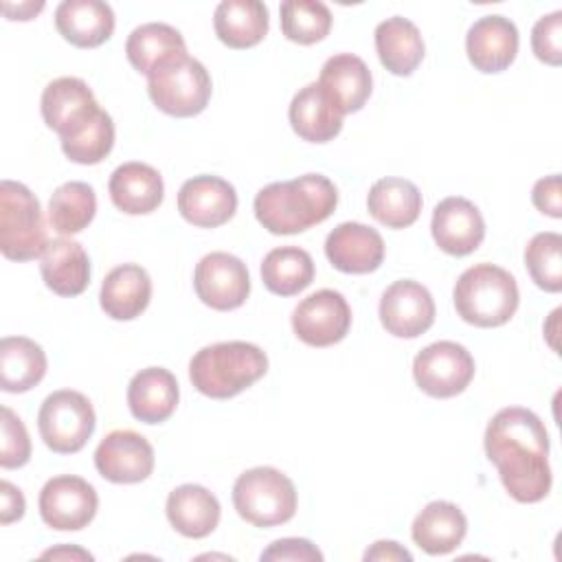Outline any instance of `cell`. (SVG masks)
I'll use <instances>...</instances> for the list:
<instances>
[{
    "instance_id": "obj_1",
    "label": "cell",
    "mask_w": 562,
    "mask_h": 562,
    "mask_svg": "<svg viewBox=\"0 0 562 562\" xmlns=\"http://www.w3.org/2000/svg\"><path fill=\"white\" fill-rule=\"evenodd\" d=\"M485 454L496 465L507 494L538 503L551 490L549 435L542 419L520 406L501 408L485 428Z\"/></svg>"
},
{
    "instance_id": "obj_2",
    "label": "cell",
    "mask_w": 562,
    "mask_h": 562,
    "mask_svg": "<svg viewBox=\"0 0 562 562\" xmlns=\"http://www.w3.org/2000/svg\"><path fill=\"white\" fill-rule=\"evenodd\" d=\"M338 204L334 182L321 173L270 182L255 195V217L272 235H296L325 222Z\"/></svg>"
},
{
    "instance_id": "obj_3",
    "label": "cell",
    "mask_w": 562,
    "mask_h": 562,
    "mask_svg": "<svg viewBox=\"0 0 562 562\" xmlns=\"http://www.w3.org/2000/svg\"><path fill=\"white\" fill-rule=\"evenodd\" d=\"M268 371V356L252 342L228 340L202 347L189 362L191 384L206 397L228 400Z\"/></svg>"
},
{
    "instance_id": "obj_4",
    "label": "cell",
    "mask_w": 562,
    "mask_h": 562,
    "mask_svg": "<svg viewBox=\"0 0 562 562\" xmlns=\"http://www.w3.org/2000/svg\"><path fill=\"white\" fill-rule=\"evenodd\" d=\"M516 279L501 266L476 263L461 272L452 301L457 314L476 327H501L518 310Z\"/></svg>"
},
{
    "instance_id": "obj_5",
    "label": "cell",
    "mask_w": 562,
    "mask_h": 562,
    "mask_svg": "<svg viewBox=\"0 0 562 562\" xmlns=\"http://www.w3.org/2000/svg\"><path fill=\"white\" fill-rule=\"evenodd\" d=\"M40 200L22 182H0V250L11 261H31L46 248Z\"/></svg>"
},
{
    "instance_id": "obj_6",
    "label": "cell",
    "mask_w": 562,
    "mask_h": 562,
    "mask_svg": "<svg viewBox=\"0 0 562 562\" xmlns=\"http://www.w3.org/2000/svg\"><path fill=\"white\" fill-rule=\"evenodd\" d=\"M233 505L255 527L283 525L296 512V487L277 468H250L233 485Z\"/></svg>"
},
{
    "instance_id": "obj_7",
    "label": "cell",
    "mask_w": 562,
    "mask_h": 562,
    "mask_svg": "<svg viewBox=\"0 0 562 562\" xmlns=\"http://www.w3.org/2000/svg\"><path fill=\"white\" fill-rule=\"evenodd\" d=\"M147 92L160 112L187 119L200 114L209 105L213 83L202 61L187 55L149 72Z\"/></svg>"
},
{
    "instance_id": "obj_8",
    "label": "cell",
    "mask_w": 562,
    "mask_h": 562,
    "mask_svg": "<svg viewBox=\"0 0 562 562\" xmlns=\"http://www.w3.org/2000/svg\"><path fill=\"white\" fill-rule=\"evenodd\" d=\"M94 408L90 400L70 389L50 393L37 413V428L44 443L59 454L79 452L94 432Z\"/></svg>"
},
{
    "instance_id": "obj_9",
    "label": "cell",
    "mask_w": 562,
    "mask_h": 562,
    "mask_svg": "<svg viewBox=\"0 0 562 562\" xmlns=\"http://www.w3.org/2000/svg\"><path fill=\"white\" fill-rule=\"evenodd\" d=\"M413 378L430 397H454L465 391L474 378V358L452 340H439L424 347L413 360Z\"/></svg>"
},
{
    "instance_id": "obj_10",
    "label": "cell",
    "mask_w": 562,
    "mask_h": 562,
    "mask_svg": "<svg viewBox=\"0 0 562 562\" xmlns=\"http://www.w3.org/2000/svg\"><path fill=\"white\" fill-rule=\"evenodd\" d=\"M97 490L81 476L61 474L44 483L40 492V516L57 531H79L97 514Z\"/></svg>"
},
{
    "instance_id": "obj_11",
    "label": "cell",
    "mask_w": 562,
    "mask_h": 562,
    "mask_svg": "<svg viewBox=\"0 0 562 562\" xmlns=\"http://www.w3.org/2000/svg\"><path fill=\"white\" fill-rule=\"evenodd\" d=\"M198 299L217 310L228 312L244 305L250 294V274L246 263L228 252L204 255L193 272Z\"/></svg>"
},
{
    "instance_id": "obj_12",
    "label": "cell",
    "mask_w": 562,
    "mask_h": 562,
    "mask_svg": "<svg viewBox=\"0 0 562 562\" xmlns=\"http://www.w3.org/2000/svg\"><path fill=\"white\" fill-rule=\"evenodd\" d=\"M351 327V307L336 290H316L292 312V329L310 347L340 342Z\"/></svg>"
},
{
    "instance_id": "obj_13",
    "label": "cell",
    "mask_w": 562,
    "mask_h": 562,
    "mask_svg": "<svg viewBox=\"0 0 562 562\" xmlns=\"http://www.w3.org/2000/svg\"><path fill=\"white\" fill-rule=\"evenodd\" d=\"M44 123L59 134L61 140L77 136L101 110L90 86L79 77L53 79L40 101Z\"/></svg>"
},
{
    "instance_id": "obj_14",
    "label": "cell",
    "mask_w": 562,
    "mask_h": 562,
    "mask_svg": "<svg viewBox=\"0 0 562 562\" xmlns=\"http://www.w3.org/2000/svg\"><path fill=\"white\" fill-rule=\"evenodd\" d=\"M380 321L397 338H417L435 323L432 294L419 281L400 279L380 299Z\"/></svg>"
},
{
    "instance_id": "obj_15",
    "label": "cell",
    "mask_w": 562,
    "mask_h": 562,
    "mask_svg": "<svg viewBox=\"0 0 562 562\" xmlns=\"http://www.w3.org/2000/svg\"><path fill=\"white\" fill-rule=\"evenodd\" d=\"M94 468L112 483H140L154 470V448L134 430H112L94 450Z\"/></svg>"
},
{
    "instance_id": "obj_16",
    "label": "cell",
    "mask_w": 562,
    "mask_h": 562,
    "mask_svg": "<svg viewBox=\"0 0 562 562\" xmlns=\"http://www.w3.org/2000/svg\"><path fill=\"white\" fill-rule=\"evenodd\" d=\"M178 211L193 226H222L237 211L235 187L217 176H193L178 191Z\"/></svg>"
},
{
    "instance_id": "obj_17",
    "label": "cell",
    "mask_w": 562,
    "mask_h": 562,
    "mask_svg": "<svg viewBox=\"0 0 562 562\" xmlns=\"http://www.w3.org/2000/svg\"><path fill=\"white\" fill-rule=\"evenodd\" d=\"M435 244L454 257L474 252L485 237V222L481 211L461 195L441 200L432 211L430 222Z\"/></svg>"
},
{
    "instance_id": "obj_18",
    "label": "cell",
    "mask_w": 562,
    "mask_h": 562,
    "mask_svg": "<svg viewBox=\"0 0 562 562\" xmlns=\"http://www.w3.org/2000/svg\"><path fill=\"white\" fill-rule=\"evenodd\" d=\"M465 53L479 72L492 75L509 68L518 53L516 24L505 15L479 18L465 35Z\"/></svg>"
},
{
    "instance_id": "obj_19",
    "label": "cell",
    "mask_w": 562,
    "mask_h": 562,
    "mask_svg": "<svg viewBox=\"0 0 562 562\" xmlns=\"http://www.w3.org/2000/svg\"><path fill=\"white\" fill-rule=\"evenodd\" d=\"M329 263L347 274H367L380 268L384 259L382 235L360 222L338 224L325 239Z\"/></svg>"
},
{
    "instance_id": "obj_20",
    "label": "cell",
    "mask_w": 562,
    "mask_h": 562,
    "mask_svg": "<svg viewBox=\"0 0 562 562\" xmlns=\"http://www.w3.org/2000/svg\"><path fill=\"white\" fill-rule=\"evenodd\" d=\"M290 125L307 143H327L342 130V112L318 81L301 88L288 110Z\"/></svg>"
},
{
    "instance_id": "obj_21",
    "label": "cell",
    "mask_w": 562,
    "mask_h": 562,
    "mask_svg": "<svg viewBox=\"0 0 562 562\" xmlns=\"http://www.w3.org/2000/svg\"><path fill=\"white\" fill-rule=\"evenodd\" d=\"M59 35L77 48H97L114 33V11L99 0H64L55 9Z\"/></svg>"
},
{
    "instance_id": "obj_22",
    "label": "cell",
    "mask_w": 562,
    "mask_h": 562,
    "mask_svg": "<svg viewBox=\"0 0 562 562\" xmlns=\"http://www.w3.org/2000/svg\"><path fill=\"white\" fill-rule=\"evenodd\" d=\"M112 204L127 215H145L160 206L165 184L160 173L145 162L119 165L108 182Z\"/></svg>"
},
{
    "instance_id": "obj_23",
    "label": "cell",
    "mask_w": 562,
    "mask_h": 562,
    "mask_svg": "<svg viewBox=\"0 0 562 562\" xmlns=\"http://www.w3.org/2000/svg\"><path fill=\"white\" fill-rule=\"evenodd\" d=\"M40 272L46 288L55 294L77 296L90 283V259L79 241L57 237L40 255Z\"/></svg>"
},
{
    "instance_id": "obj_24",
    "label": "cell",
    "mask_w": 562,
    "mask_h": 562,
    "mask_svg": "<svg viewBox=\"0 0 562 562\" xmlns=\"http://www.w3.org/2000/svg\"><path fill=\"white\" fill-rule=\"evenodd\" d=\"M178 397L176 375L162 367L140 369L127 386V406L143 424L167 422L178 406Z\"/></svg>"
},
{
    "instance_id": "obj_25",
    "label": "cell",
    "mask_w": 562,
    "mask_h": 562,
    "mask_svg": "<svg viewBox=\"0 0 562 562\" xmlns=\"http://www.w3.org/2000/svg\"><path fill=\"white\" fill-rule=\"evenodd\" d=\"M151 299V279L138 263L112 268L101 283V310L114 321H132L140 316Z\"/></svg>"
},
{
    "instance_id": "obj_26",
    "label": "cell",
    "mask_w": 562,
    "mask_h": 562,
    "mask_svg": "<svg viewBox=\"0 0 562 562\" xmlns=\"http://www.w3.org/2000/svg\"><path fill=\"white\" fill-rule=\"evenodd\" d=\"M318 83L342 114L358 112L367 103L373 88L369 66L351 53L329 57L321 68Z\"/></svg>"
},
{
    "instance_id": "obj_27",
    "label": "cell",
    "mask_w": 562,
    "mask_h": 562,
    "mask_svg": "<svg viewBox=\"0 0 562 562\" xmlns=\"http://www.w3.org/2000/svg\"><path fill=\"white\" fill-rule=\"evenodd\" d=\"M465 514L450 501L428 503L413 520V542L428 555H443L454 551L465 538Z\"/></svg>"
},
{
    "instance_id": "obj_28",
    "label": "cell",
    "mask_w": 562,
    "mask_h": 562,
    "mask_svg": "<svg viewBox=\"0 0 562 562\" xmlns=\"http://www.w3.org/2000/svg\"><path fill=\"white\" fill-rule=\"evenodd\" d=\"M167 520L187 538H206L220 522V501L202 485L184 483L167 496Z\"/></svg>"
},
{
    "instance_id": "obj_29",
    "label": "cell",
    "mask_w": 562,
    "mask_h": 562,
    "mask_svg": "<svg viewBox=\"0 0 562 562\" xmlns=\"http://www.w3.org/2000/svg\"><path fill=\"white\" fill-rule=\"evenodd\" d=\"M213 29L228 48H252L268 33V7L259 0H224L215 9Z\"/></svg>"
},
{
    "instance_id": "obj_30",
    "label": "cell",
    "mask_w": 562,
    "mask_h": 562,
    "mask_svg": "<svg viewBox=\"0 0 562 562\" xmlns=\"http://www.w3.org/2000/svg\"><path fill=\"white\" fill-rule=\"evenodd\" d=\"M375 50L382 66L397 77H408L426 53L419 29L400 15L386 18L375 26Z\"/></svg>"
},
{
    "instance_id": "obj_31",
    "label": "cell",
    "mask_w": 562,
    "mask_h": 562,
    "mask_svg": "<svg viewBox=\"0 0 562 562\" xmlns=\"http://www.w3.org/2000/svg\"><path fill=\"white\" fill-rule=\"evenodd\" d=\"M125 55L138 72L149 75L171 59L187 57V44L178 29L165 22H147L130 33Z\"/></svg>"
},
{
    "instance_id": "obj_32",
    "label": "cell",
    "mask_w": 562,
    "mask_h": 562,
    "mask_svg": "<svg viewBox=\"0 0 562 562\" xmlns=\"http://www.w3.org/2000/svg\"><path fill=\"white\" fill-rule=\"evenodd\" d=\"M367 209L386 228H406L419 217L422 193L406 178H380L369 189Z\"/></svg>"
},
{
    "instance_id": "obj_33",
    "label": "cell",
    "mask_w": 562,
    "mask_h": 562,
    "mask_svg": "<svg viewBox=\"0 0 562 562\" xmlns=\"http://www.w3.org/2000/svg\"><path fill=\"white\" fill-rule=\"evenodd\" d=\"M46 375L44 349L24 336H4L0 342V386L7 393H24Z\"/></svg>"
},
{
    "instance_id": "obj_34",
    "label": "cell",
    "mask_w": 562,
    "mask_h": 562,
    "mask_svg": "<svg viewBox=\"0 0 562 562\" xmlns=\"http://www.w3.org/2000/svg\"><path fill=\"white\" fill-rule=\"evenodd\" d=\"M314 279V261L299 246H281L270 250L261 261L263 285L279 296H292L305 290Z\"/></svg>"
},
{
    "instance_id": "obj_35",
    "label": "cell",
    "mask_w": 562,
    "mask_h": 562,
    "mask_svg": "<svg viewBox=\"0 0 562 562\" xmlns=\"http://www.w3.org/2000/svg\"><path fill=\"white\" fill-rule=\"evenodd\" d=\"M97 213V195L88 182L59 184L48 202V222L59 235L81 233Z\"/></svg>"
},
{
    "instance_id": "obj_36",
    "label": "cell",
    "mask_w": 562,
    "mask_h": 562,
    "mask_svg": "<svg viewBox=\"0 0 562 562\" xmlns=\"http://www.w3.org/2000/svg\"><path fill=\"white\" fill-rule=\"evenodd\" d=\"M279 13L283 35L296 44H316L331 29V11L318 0H285Z\"/></svg>"
},
{
    "instance_id": "obj_37",
    "label": "cell",
    "mask_w": 562,
    "mask_h": 562,
    "mask_svg": "<svg viewBox=\"0 0 562 562\" xmlns=\"http://www.w3.org/2000/svg\"><path fill=\"white\" fill-rule=\"evenodd\" d=\"M525 266L531 281L544 292L562 290V235L560 233H538L529 239L525 248Z\"/></svg>"
},
{
    "instance_id": "obj_38",
    "label": "cell",
    "mask_w": 562,
    "mask_h": 562,
    "mask_svg": "<svg viewBox=\"0 0 562 562\" xmlns=\"http://www.w3.org/2000/svg\"><path fill=\"white\" fill-rule=\"evenodd\" d=\"M114 145V123L105 110H99L97 116L72 138L61 140V151L68 160L79 165L101 162Z\"/></svg>"
},
{
    "instance_id": "obj_39",
    "label": "cell",
    "mask_w": 562,
    "mask_h": 562,
    "mask_svg": "<svg viewBox=\"0 0 562 562\" xmlns=\"http://www.w3.org/2000/svg\"><path fill=\"white\" fill-rule=\"evenodd\" d=\"M0 430V465L4 470L22 468L31 459V439L22 419L9 406H2Z\"/></svg>"
},
{
    "instance_id": "obj_40",
    "label": "cell",
    "mask_w": 562,
    "mask_h": 562,
    "mask_svg": "<svg viewBox=\"0 0 562 562\" xmlns=\"http://www.w3.org/2000/svg\"><path fill=\"white\" fill-rule=\"evenodd\" d=\"M560 33H562V11L542 15L533 24L531 50L540 61H544L549 66H560V61H562V44H560L562 35Z\"/></svg>"
},
{
    "instance_id": "obj_41",
    "label": "cell",
    "mask_w": 562,
    "mask_h": 562,
    "mask_svg": "<svg viewBox=\"0 0 562 562\" xmlns=\"http://www.w3.org/2000/svg\"><path fill=\"white\" fill-rule=\"evenodd\" d=\"M294 560V562H321L323 553L305 538H281L261 551V562Z\"/></svg>"
},
{
    "instance_id": "obj_42",
    "label": "cell",
    "mask_w": 562,
    "mask_h": 562,
    "mask_svg": "<svg viewBox=\"0 0 562 562\" xmlns=\"http://www.w3.org/2000/svg\"><path fill=\"white\" fill-rule=\"evenodd\" d=\"M531 202L533 206L549 215V217H562V195H560V176L553 173V176H547V178H540L536 184H533V191H531Z\"/></svg>"
},
{
    "instance_id": "obj_43",
    "label": "cell",
    "mask_w": 562,
    "mask_h": 562,
    "mask_svg": "<svg viewBox=\"0 0 562 562\" xmlns=\"http://www.w3.org/2000/svg\"><path fill=\"white\" fill-rule=\"evenodd\" d=\"M0 522L2 525H9L13 520H20L24 516V496L22 492L9 483V481H2L0 483Z\"/></svg>"
},
{
    "instance_id": "obj_44",
    "label": "cell",
    "mask_w": 562,
    "mask_h": 562,
    "mask_svg": "<svg viewBox=\"0 0 562 562\" xmlns=\"http://www.w3.org/2000/svg\"><path fill=\"white\" fill-rule=\"evenodd\" d=\"M364 560L367 562L369 560H389V562L391 560H406V562H411L413 555L404 547L393 542V540H378V542H373L371 549H367Z\"/></svg>"
},
{
    "instance_id": "obj_45",
    "label": "cell",
    "mask_w": 562,
    "mask_h": 562,
    "mask_svg": "<svg viewBox=\"0 0 562 562\" xmlns=\"http://www.w3.org/2000/svg\"><path fill=\"white\" fill-rule=\"evenodd\" d=\"M44 9V2H22L15 7V11H4L9 20H31Z\"/></svg>"
},
{
    "instance_id": "obj_46",
    "label": "cell",
    "mask_w": 562,
    "mask_h": 562,
    "mask_svg": "<svg viewBox=\"0 0 562 562\" xmlns=\"http://www.w3.org/2000/svg\"><path fill=\"white\" fill-rule=\"evenodd\" d=\"M42 558H77V560H92V555L88 553V551H83V549H79V547H68V544H64V547H57V549H48V551H44L42 553Z\"/></svg>"
}]
</instances>
